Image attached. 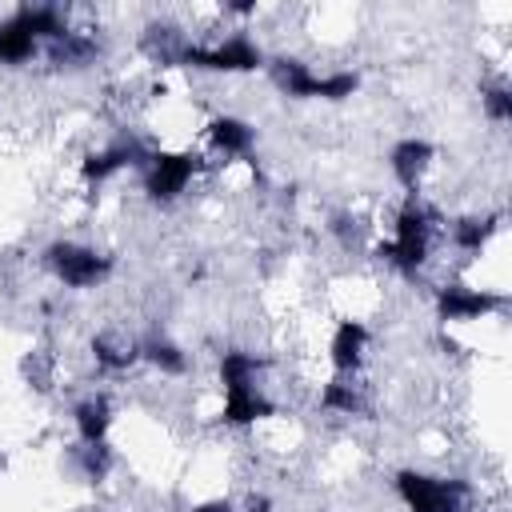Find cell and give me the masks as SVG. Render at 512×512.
<instances>
[{
  "label": "cell",
  "instance_id": "obj_15",
  "mask_svg": "<svg viewBox=\"0 0 512 512\" xmlns=\"http://www.w3.org/2000/svg\"><path fill=\"white\" fill-rule=\"evenodd\" d=\"M192 40V28L172 16V12H152L140 28H136V52L144 64L168 72V68H180V56H184V44Z\"/></svg>",
  "mask_w": 512,
  "mask_h": 512
},
{
  "label": "cell",
  "instance_id": "obj_21",
  "mask_svg": "<svg viewBox=\"0 0 512 512\" xmlns=\"http://www.w3.org/2000/svg\"><path fill=\"white\" fill-rule=\"evenodd\" d=\"M324 236H328L344 256H364V252L372 248V240H376V224H372V216H364L360 208L340 204V208H332V212L324 216Z\"/></svg>",
  "mask_w": 512,
  "mask_h": 512
},
{
  "label": "cell",
  "instance_id": "obj_1",
  "mask_svg": "<svg viewBox=\"0 0 512 512\" xmlns=\"http://www.w3.org/2000/svg\"><path fill=\"white\" fill-rule=\"evenodd\" d=\"M440 248H444V212L424 192H416V196H400L392 204L388 232L372 240L368 256L376 264H384L392 276L416 284L436 264Z\"/></svg>",
  "mask_w": 512,
  "mask_h": 512
},
{
  "label": "cell",
  "instance_id": "obj_27",
  "mask_svg": "<svg viewBox=\"0 0 512 512\" xmlns=\"http://www.w3.org/2000/svg\"><path fill=\"white\" fill-rule=\"evenodd\" d=\"M184 512H240L232 496H200L192 504H184Z\"/></svg>",
  "mask_w": 512,
  "mask_h": 512
},
{
  "label": "cell",
  "instance_id": "obj_10",
  "mask_svg": "<svg viewBox=\"0 0 512 512\" xmlns=\"http://www.w3.org/2000/svg\"><path fill=\"white\" fill-rule=\"evenodd\" d=\"M436 160H440L436 140H428V136H420V132H404V136H396V140L388 144V156H384L388 176H392V184L400 188V196H416V192H424V184H428Z\"/></svg>",
  "mask_w": 512,
  "mask_h": 512
},
{
  "label": "cell",
  "instance_id": "obj_2",
  "mask_svg": "<svg viewBox=\"0 0 512 512\" xmlns=\"http://www.w3.org/2000/svg\"><path fill=\"white\" fill-rule=\"evenodd\" d=\"M264 76L284 100H296V104H348L364 88L360 68H316L308 56L284 52V48L268 52Z\"/></svg>",
  "mask_w": 512,
  "mask_h": 512
},
{
  "label": "cell",
  "instance_id": "obj_14",
  "mask_svg": "<svg viewBox=\"0 0 512 512\" xmlns=\"http://www.w3.org/2000/svg\"><path fill=\"white\" fill-rule=\"evenodd\" d=\"M84 352H88V364L96 376L120 380L140 368V332H132L128 324H100L88 336Z\"/></svg>",
  "mask_w": 512,
  "mask_h": 512
},
{
  "label": "cell",
  "instance_id": "obj_7",
  "mask_svg": "<svg viewBox=\"0 0 512 512\" xmlns=\"http://www.w3.org/2000/svg\"><path fill=\"white\" fill-rule=\"evenodd\" d=\"M508 292L504 288H488V284H472L464 276H444L440 284H432V320L440 332L448 328H464V324H484V320H500L508 312Z\"/></svg>",
  "mask_w": 512,
  "mask_h": 512
},
{
  "label": "cell",
  "instance_id": "obj_5",
  "mask_svg": "<svg viewBox=\"0 0 512 512\" xmlns=\"http://www.w3.org/2000/svg\"><path fill=\"white\" fill-rule=\"evenodd\" d=\"M36 260L44 276L64 292H100L116 276V252L80 236H52Z\"/></svg>",
  "mask_w": 512,
  "mask_h": 512
},
{
  "label": "cell",
  "instance_id": "obj_8",
  "mask_svg": "<svg viewBox=\"0 0 512 512\" xmlns=\"http://www.w3.org/2000/svg\"><path fill=\"white\" fill-rule=\"evenodd\" d=\"M152 148H156V140L140 136L136 128H120L108 140H100V144L80 152L76 176H80V184L88 192H100V188L116 184L120 176H136L144 168V160L152 156Z\"/></svg>",
  "mask_w": 512,
  "mask_h": 512
},
{
  "label": "cell",
  "instance_id": "obj_6",
  "mask_svg": "<svg viewBox=\"0 0 512 512\" xmlns=\"http://www.w3.org/2000/svg\"><path fill=\"white\" fill-rule=\"evenodd\" d=\"M204 172H208V152L204 148H192V144H156L152 156L144 160V168L136 172V188H140L144 204H152V208H176Z\"/></svg>",
  "mask_w": 512,
  "mask_h": 512
},
{
  "label": "cell",
  "instance_id": "obj_16",
  "mask_svg": "<svg viewBox=\"0 0 512 512\" xmlns=\"http://www.w3.org/2000/svg\"><path fill=\"white\" fill-rule=\"evenodd\" d=\"M280 400L272 396L268 384L260 388H232V392H220V404H216V424L228 428V432H252V428H264L272 420H280Z\"/></svg>",
  "mask_w": 512,
  "mask_h": 512
},
{
  "label": "cell",
  "instance_id": "obj_24",
  "mask_svg": "<svg viewBox=\"0 0 512 512\" xmlns=\"http://www.w3.org/2000/svg\"><path fill=\"white\" fill-rule=\"evenodd\" d=\"M476 96H480V116L492 128H508L512 124V80L504 72L484 76L480 88H476Z\"/></svg>",
  "mask_w": 512,
  "mask_h": 512
},
{
  "label": "cell",
  "instance_id": "obj_18",
  "mask_svg": "<svg viewBox=\"0 0 512 512\" xmlns=\"http://www.w3.org/2000/svg\"><path fill=\"white\" fill-rule=\"evenodd\" d=\"M116 416H120V408H116L108 388H88V392H80L68 404V424H72L76 444H104V440H112Z\"/></svg>",
  "mask_w": 512,
  "mask_h": 512
},
{
  "label": "cell",
  "instance_id": "obj_19",
  "mask_svg": "<svg viewBox=\"0 0 512 512\" xmlns=\"http://www.w3.org/2000/svg\"><path fill=\"white\" fill-rule=\"evenodd\" d=\"M140 368L156 372L160 380H184L192 376V352L164 324H148L140 332Z\"/></svg>",
  "mask_w": 512,
  "mask_h": 512
},
{
  "label": "cell",
  "instance_id": "obj_12",
  "mask_svg": "<svg viewBox=\"0 0 512 512\" xmlns=\"http://www.w3.org/2000/svg\"><path fill=\"white\" fill-rule=\"evenodd\" d=\"M204 148L224 164H256L260 128L240 112H212L204 120Z\"/></svg>",
  "mask_w": 512,
  "mask_h": 512
},
{
  "label": "cell",
  "instance_id": "obj_13",
  "mask_svg": "<svg viewBox=\"0 0 512 512\" xmlns=\"http://www.w3.org/2000/svg\"><path fill=\"white\" fill-rule=\"evenodd\" d=\"M504 232V212L500 208H468L456 216H444V248H452L464 260H484L488 248Z\"/></svg>",
  "mask_w": 512,
  "mask_h": 512
},
{
  "label": "cell",
  "instance_id": "obj_20",
  "mask_svg": "<svg viewBox=\"0 0 512 512\" xmlns=\"http://www.w3.org/2000/svg\"><path fill=\"white\" fill-rule=\"evenodd\" d=\"M272 360L248 344H228L216 352V392H232V388H260L268 384Z\"/></svg>",
  "mask_w": 512,
  "mask_h": 512
},
{
  "label": "cell",
  "instance_id": "obj_17",
  "mask_svg": "<svg viewBox=\"0 0 512 512\" xmlns=\"http://www.w3.org/2000/svg\"><path fill=\"white\" fill-rule=\"evenodd\" d=\"M316 412L336 420H372L376 416V392L364 376H324L316 384Z\"/></svg>",
  "mask_w": 512,
  "mask_h": 512
},
{
  "label": "cell",
  "instance_id": "obj_11",
  "mask_svg": "<svg viewBox=\"0 0 512 512\" xmlns=\"http://www.w3.org/2000/svg\"><path fill=\"white\" fill-rule=\"evenodd\" d=\"M372 340H376V332H372V324L364 316H356V312L336 316V324L328 332V344H324L328 372L332 376H364Z\"/></svg>",
  "mask_w": 512,
  "mask_h": 512
},
{
  "label": "cell",
  "instance_id": "obj_26",
  "mask_svg": "<svg viewBox=\"0 0 512 512\" xmlns=\"http://www.w3.org/2000/svg\"><path fill=\"white\" fill-rule=\"evenodd\" d=\"M236 508L240 512H276V496L264 492V488H252L244 500H236Z\"/></svg>",
  "mask_w": 512,
  "mask_h": 512
},
{
  "label": "cell",
  "instance_id": "obj_22",
  "mask_svg": "<svg viewBox=\"0 0 512 512\" xmlns=\"http://www.w3.org/2000/svg\"><path fill=\"white\" fill-rule=\"evenodd\" d=\"M40 48L44 44L28 28L20 4L4 8L0 12V68H28V64H36L40 60Z\"/></svg>",
  "mask_w": 512,
  "mask_h": 512
},
{
  "label": "cell",
  "instance_id": "obj_3",
  "mask_svg": "<svg viewBox=\"0 0 512 512\" xmlns=\"http://www.w3.org/2000/svg\"><path fill=\"white\" fill-rule=\"evenodd\" d=\"M400 512H480V488L464 472L400 464L388 480Z\"/></svg>",
  "mask_w": 512,
  "mask_h": 512
},
{
  "label": "cell",
  "instance_id": "obj_23",
  "mask_svg": "<svg viewBox=\"0 0 512 512\" xmlns=\"http://www.w3.org/2000/svg\"><path fill=\"white\" fill-rule=\"evenodd\" d=\"M64 464H68V472H72L80 484L100 488V484H108V476L116 472L120 456H116L112 440H104V444H76V440H72L68 452H64Z\"/></svg>",
  "mask_w": 512,
  "mask_h": 512
},
{
  "label": "cell",
  "instance_id": "obj_28",
  "mask_svg": "<svg viewBox=\"0 0 512 512\" xmlns=\"http://www.w3.org/2000/svg\"><path fill=\"white\" fill-rule=\"evenodd\" d=\"M320 512H332V508H320Z\"/></svg>",
  "mask_w": 512,
  "mask_h": 512
},
{
  "label": "cell",
  "instance_id": "obj_25",
  "mask_svg": "<svg viewBox=\"0 0 512 512\" xmlns=\"http://www.w3.org/2000/svg\"><path fill=\"white\" fill-rule=\"evenodd\" d=\"M56 356L48 352V348H28L24 352V360H20V376H24V384L28 388H36V392H52L56 388Z\"/></svg>",
  "mask_w": 512,
  "mask_h": 512
},
{
  "label": "cell",
  "instance_id": "obj_4",
  "mask_svg": "<svg viewBox=\"0 0 512 512\" xmlns=\"http://www.w3.org/2000/svg\"><path fill=\"white\" fill-rule=\"evenodd\" d=\"M268 64V48L260 44V36L252 28H220L208 36H192L184 44L180 68L192 76H252L264 72Z\"/></svg>",
  "mask_w": 512,
  "mask_h": 512
},
{
  "label": "cell",
  "instance_id": "obj_9",
  "mask_svg": "<svg viewBox=\"0 0 512 512\" xmlns=\"http://www.w3.org/2000/svg\"><path fill=\"white\" fill-rule=\"evenodd\" d=\"M40 60L52 76H88L108 60V32L96 24L92 8H76V20L64 36L40 48Z\"/></svg>",
  "mask_w": 512,
  "mask_h": 512
}]
</instances>
